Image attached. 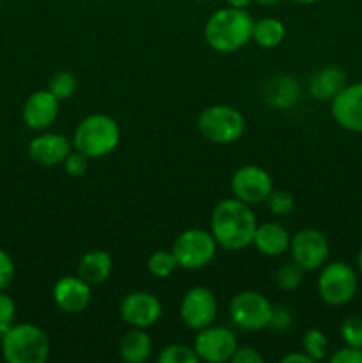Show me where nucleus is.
<instances>
[{
	"instance_id": "obj_11",
	"label": "nucleus",
	"mask_w": 362,
	"mask_h": 363,
	"mask_svg": "<svg viewBox=\"0 0 362 363\" xmlns=\"http://www.w3.org/2000/svg\"><path fill=\"white\" fill-rule=\"evenodd\" d=\"M273 190L272 176L259 165H243L234 170L231 177L233 197L240 199L245 204H261L266 202Z\"/></svg>"
},
{
	"instance_id": "obj_4",
	"label": "nucleus",
	"mask_w": 362,
	"mask_h": 363,
	"mask_svg": "<svg viewBox=\"0 0 362 363\" xmlns=\"http://www.w3.org/2000/svg\"><path fill=\"white\" fill-rule=\"evenodd\" d=\"M7 363H45L50 358V339L45 330L31 323L13 325L0 340Z\"/></svg>"
},
{
	"instance_id": "obj_31",
	"label": "nucleus",
	"mask_w": 362,
	"mask_h": 363,
	"mask_svg": "<svg viewBox=\"0 0 362 363\" xmlns=\"http://www.w3.org/2000/svg\"><path fill=\"white\" fill-rule=\"evenodd\" d=\"M14 319H16V303L9 294L0 291V335H4L14 325Z\"/></svg>"
},
{
	"instance_id": "obj_43",
	"label": "nucleus",
	"mask_w": 362,
	"mask_h": 363,
	"mask_svg": "<svg viewBox=\"0 0 362 363\" xmlns=\"http://www.w3.org/2000/svg\"><path fill=\"white\" fill-rule=\"evenodd\" d=\"M0 340H2V335H0Z\"/></svg>"
},
{
	"instance_id": "obj_9",
	"label": "nucleus",
	"mask_w": 362,
	"mask_h": 363,
	"mask_svg": "<svg viewBox=\"0 0 362 363\" xmlns=\"http://www.w3.org/2000/svg\"><path fill=\"white\" fill-rule=\"evenodd\" d=\"M219 314V303L212 289L195 286L183 294L180 301V315L185 326L194 332L212 326Z\"/></svg>"
},
{
	"instance_id": "obj_38",
	"label": "nucleus",
	"mask_w": 362,
	"mask_h": 363,
	"mask_svg": "<svg viewBox=\"0 0 362 363\" xmlns=\"http://www.w3.org/2000/svg\"><path fill=\"white\" fill-rule=\"evenodd\" d=\"M227 6L231 7H238V9H247L254 0H226Z\"/></svg>"
},
{
	"instance_id": "obj_20",
	"label": "nucleus",
	"mask_w": 362,
	"mask_h": 363,
	"mask_svg": "<svg viewBox=\"0 0 362 363\" xmlns=\"http://www.w3.org/2000/svg\"><path fill=\"white\" fill-rule=\"evenodd\" d=\"M263 98L266 105L275 110L291 108L300 98V85L290 74H277L265 85Z\"/></svg>"
},
{
	"instance_id": "obj_14",
	"label": "nucleus",
	"mask_w": 362,
	"mask_h": 363,
	"mask_svg": "<svg viewBox=\"0 0 362 363\" xmlns=\"http://www.w3.org/2000/svg\"><path fill=\"white\" fill-rule=\"evenodd\" d=\"M330 113L341 128L362 133V82L348 84L330 101Z\"/></svg>"
},
{
	"instance_id": "obj_40",
	"label": "nucleus",
	"mask_w": 362,
	"mask_h": 363,
	"mask_svg": "<svg viewBox=\"0 0 362 363\" xmlns=\"http://www.w3.org/2000/svg\"><path fill=\"white\" fill-rule=\"evenodd\" d=\"M355 264H357V272L362 275V248H361V250H358L357 259H355Z\"/></svg>"
},
{
	"instance_id": "obj_37",
	"label": "nucleus",
	"mask_w": 362,
	"mask_h": 363,
	"mask_svg": "<svg viewBox=\"0 0 362 363\" xmlns=\"http://www.w3.org/2000/svg\"><path fill=\"white\" fill-rule=\"evenodd\" d=\"M280 362L283 363H314L311 360V357H309L307 353H304V351H300V353L286 354V357L280 358Z\"/></svg>"
},
{
	"instance_id": "obj_6",
	"label": "nucleus",
	"mask_w": 362,
	"mask_h": 363,
	"mask_svg": "<svg viewBox=\"0 0 362 363\" xmlns=\"http://www.w3.org/2000/svg\"><path fill=\"white\" fill-rule=\"evenodd\" d=\"M219 243L213 238L212 230L206 229H187L176 236L172 243V254L177 266L183 269L206 268L215 259Z\"/></svg>"
},
{
	"instance_id": "obj_28",
	"label": "nucleus",
	"mask_w": 362,
	"mask_h": 363,
	"mask_svg": "<svg viewBox=\"0 0 362 363\" xmlns=\"http://www.w3.org/2000/svg\"><path fill=\"white\" fill-rule=\"evenodd\" d=\"M158 363H197L199 358L195 354L194 347L187 344H169L162 347L156 357Z\"/></svg>"
},
{
	"instance_id": "obj_12",
	"label": "nucleus",
	"mask_w": 362,
	"mask_h": 363,
	"mask_svg": "<svg viewBox=\"0 0 362 363\" xmlns=\"http://www.w3.org/2000/svg\"><path fill=\"white\" fill-rule=\"evenodd\" d=\"M291 257L305 272L319 269L327 262L330 254V245L325 234L318 229H302L291 236Z\"/></svg>"
},
{
	"instance_id": "obj_42",
	"label": "nucleus",
	"mask_w": 362,
	"mask_h": 363,
	"mask_svg": "<svg viewBox=\"0 0 362 363\" xmlns=\"http://www.w3.org/2000/svg\"><path fill=\"white\" fill-rule=\"evenodd\" d=\"M199 2H204V0H199Z\"/></svg>"
},
{
	"instance_id": "obj_29",
	"label": "nucleus",
	"mask_w": 362,
	"mask_h": 363,
	"mask_svg": "<svg viewBox=\"0 0 362 363\" xmlns=\"http://www.w3.org/2000/svg\"><path fill=\"white\" fill-rule=\"evenodd\" d=\"M341 339H343L344 346L362 347V318L361 315H350V318L343 319L339 326Z\"/></svg>"
},
{
	"instance_id": "obj_26",
	"label": "nucleus",
	"mask_w": 362,
	"mask_h": 363,
	"mask_svg": "<svg viewBox=\"0 0 362 363\" xmlns=\"http://www.w3.org/2000/svg\"><path fill=\"white\" fill-rule=\"evenodd\" d=\"M176 268L180 266L172 250H156L148 259V272L156 279H167L176 272Z\"/></svg>"
},
{
	"instance_id": "obj_13",
	"label": "nucleus",
	"mask_w": 362,
	"mask_h": 363,
	"mask_svg": "<svg viewBox=\"0 0 362 363\" xmlns=\"http://www.w3.org/2000/svg\"><path fill=\"white\" fill-rule=\"evenodd\" d=\"M162 303L155 294L148 291H133L126 294L119 305V314L131 328L148 330L162 318Z\"/></svg>"
},
{
	"instance_id": "obj_24",
	"label": "nucleus",
	"mask_w": 362,
	"mask_h": 363,
	"mask_svg": "<svg viewBox=\"0 0 362 363\" xmlns=\"http://www.w3.org/2000/svg\"><path fill=\"white\" fill-rule=\"evenodd\" d=\"M329 337L319 328H309L302 337V351L311 357L312 362H322L329 353Z\"/></svg>"
},
{
	"instance_id": "obj_8",
	"label": "nucleus",
	"mask_w": 362,
	"mask_h": 363,
	"mask_svg": "<svg viewBox=\"0 0 362 363\" xmlns=\"http://www.w3.org/2000/svg\"><path fill=\"white\" fill-rule=\"evenodd\" d=\"M273 305L258 291H241L231 300L229 318L240 330L259 332L270 326Z\"/></svg>"
},
{
	"instance_id": "obj_23",
	"label": "nucleus",
	"mask_w": 362,
	"mask_h": 363,
	"mask_svg": "<svg viewBox=\"0 0 362 363\" xmlns=\"http://www.w3.org/2000/svg\"><path fill=\"white\" fill-rule=\"evenodd\" d=\"M286 38V27L280 20L272 16L256 20L252 25V41L261 48H277Z\"/></svg>"
},
{
	"instance_id": "obj_21",
	"label": "nucleus",
	"mask_w": 362,
	"mask_h": 363,
	"mask_svg": "<svg viewBox=\"0 0 362 363\" xmlns=\"http://www.w3.org/2000/svg\"><path fill=\"white\" fill-rule=\"evenodd\" d=\"M114 261L109 252L105 250H91L78 261L77 275L89 286H99L106 282L112 275Z\"/></svg>"
},
{
	"instance_id": "obj_30",
	"label": "nucleus",
	"mask_w": 362,
	"mask_h": 363,
	"mask_svg": "<svg viewBox=\"0 0 362 363\" xmlns=\"http://www.w3.org/2000/svg\"><path fill=\"white\" fill-rule=\"evenodd\" d=\"M270 211L275 216H287L295 209V199L287 190H272L266 199Z\"/></svg>"
},
{
	"instance_id": "obj_19",
	"label": "nucleus",
	"mask_w": 362,
	"mask_h": 363,
	"mask_svg": "<svg viewBox=\"0 0 362 363\" xmlns=\"http://www.w3.org/2000/svg\"><path fill=\"white\" fill-rule=\"evenodd\" d=\"M291 234L287 233L286 227L275 222H265L258 223L254 233V240L252 245L256 250L266 257H279L284 252L290 250Z\"/></svg>"
},
{
	"instance_id": "obj_10",
	"label": "nucleus",
	"mask_w": 362,
	"mask_h": 363,
	"mask_svg": "<svg viewBox=\"0 0 362 363\" xmlns=\"http://www.w3.org/2000/svg\"><path fill=\"white\" fill-rule=\"evenodd\" d=\"M194 351L199 362L224 363L231 362L238 347V339L226 326H206L199 330L194 340Z\"/></svg>"
},
{
	"instance_id": "obj_35",
	"label": "nucleus",
	"mask_w": 362,
	"mask_h": 363,
	"mask_svg": "<svg viewBox=\"0 0 362 363\" xmlns=\"http://www.w3.org/2000/svg\"><path fill=\"white\" fill-rule=\"evenodd\" d=\"M291 321H293V319H291V312L287 311V308H284V307L275 308V307H273L272 319H270V328L280 330V332H284V330L290 328Z\"/></svg>"
},
{
	"instance_id": "obj_39",
	"label": "nucleus",
	"mask_w": 362,
	"mask_h": 363,
	"mask_svg": "<svg viewBox=\"0 0 362 363\" xmlns=\"http://www.w3.org/2000/svg\"><path fill=\"white\" fill-rule=\"evenodd\" d=\"M254 2H258L259 6H266V7H272V6H277V4L280 2V0H254Z\"/></svg>"
},
{
	"instance_id": "obj_32",
	"label": "nucleus",
	"mask_w": 362,
	"mask_h": 363,
	"mask_svg": "<svg viewBox=\"0 0 362 363\" xmlns=\"http://www.w3.org/2000/svg\"><path fill=\"white\" fill-rule=\"evenodd\" d=\"M64 172L71 177H80L87 172L89 167V158L85 155H82L80 151H71L70 155L66 156V160L62 162Z\"/></svg>"
},
{
	"instance_id": "obj_22",
	"label": "nucleus",
	"mask_w": 362,
	"mask_h": 363,
	"mask_svg": "<svg viewBox=\"0 0 362 363\" xmlns=\"http://www.w3.org/2000/svg\"><path fill=\"white\" fill-rule=\"evenodd\" d=\"M153 353V340L148 332L142 328H133L119 342V358L126 363H144Z\"/></svg>"
},
{
	"instance_id": "obj_2",
	"label": "nucleus",
	"mask_w": 362,
	"mask_h": 363,
	"mask_svg": "<svg viewBox=\"0 0 362 363\" xmlns=\"http://www.w3.org/2000/svg\"><path fill=\"white\" fill-rule=\"evenodd\" d=\"M252 20L247 9L224 7L215 11L204 25V39L219 53H234L252 41Z\"/></svg>"
},
{
	"instance_id": "obj_5",
	"label": "nucleus",
	"mask_w": 362,
	"mask_h": 363,
	"mask_svg": "<svg viewBox=\"0 0 362 363\" xmlns=\"http://www.w3.org/2000/svg\"><path fill=\"white\" fill-rule=\"evenodd\" d=\"M197 128L206 140L227 145L240 140L245 131V119L234 106L212 105L201 112Z\"/></svg>"
},
{
	"instance_id": "obj_16",
	"label": "nucleus",
	"mask_w": 362,
	"mask_h": 363,
	"mask_svg": "<svg viewBox=\"0 0 362 363\" xmlns=\"http://www.w3.org/2000/svg\"><path fill=\"white\" fill-rule=\"evenodd\" d=\"M59 99L48 89L32 92L25 101L23 112H21L25 126L34 131L48 130L59 116Z\"/></svg>"
},
{
	"instance_id": "obj_18",
	"label": "nucleus",
	"mask_w": 362,
	"mask_h": 363,
	"mask_svg": "<svg viewBox=\"0 0 362 363\" xmlns=\"http://www.w3.org/2000/svg\"><path fill=\"white\" fill-rule=\"evenodd\" d=\"M348 85L346 71L339 66H325L309 78V94L316 101H332Z\"/></svg>"
},
{
	"instance_id": "obj_34",
	"label": "nucleus",
	"mask_w": 362,
	"mask_h": 363,
	"mask_svg": "<svg viewBox=\"0 0 362 363\" xmlns=\"http://www.w3.org/2000/svg\"><path fill=\"white\" fill-rule=\"evenodd\" d=\"M330 363H362V347H341L330 357Z\"/></svg>"
},
{
	"instance_id": "obj_44",
	"label": "nucleus",
	"mask_w": 362,
	"mask_h": 363,
	"mask_svg": "<svg viewBox=\"0 0 362 363\" xmlns=\"http://www.w3.org/2000/svg\"><path fill=\"white\" fill-rule=\"evenodd\" d=\"M0 2H2V0H0Z\"/></svg>"
},
{
	"instance_id": "obj_15",
	"label": "nucleus",
	"mask_w": 362,
	"mask_h": 363,
	"mask_svg": "<svg viewBox=\"0 0 362 363\" xmlns=\"http://www.w3.org/2000/svg\"><path fill=\"white\" fill-rule=\"evenodd\" d=\"M91 287L78 275L60 277L52 291L53 301L66 314H80L92 300Z\"/></svg>"
},
{
	"instance_id": "obj_41",
	"label": "nucleus",
	"mask_w": 362,
	"mask_h": 363,
	"mask_svg": "<svg viewBox=\"0 0 362 363\" xmlns=\"http://www.w3.org/2000/svg\"><path fill=\"white\" fill-rule=\"evenodd\" d=\"M293 2H297V4H314V2H318V0H293Z\"/></svg>"
},
{
	"instance_id": "obj_7",
	"label": "nucleus",
	"mask_w": 362,
	"mask_h": 363,
	"mask_svg": "<svg viewBox=\"0 0 362 363\" xmlns=\"http://www.w3.org/2000/svg\"><path fill=\"white\" fill-rule=\"evenodd\" d=\"M318 294L330 307H341L351 301L358 287L355 269L343 261H334L322 266L318 277Z\"/></svg>"
},
{
	"instance_id": "obj_1",
	"label": "nucleus",
	"mask_w": 362,
	"mask_h": 363,
	"mask_svg": "<svg viewBox=\"0 0 362 363\" xmlns=\"http://www.w3.org/2000/svg\"><path fill=\"white\" fill-rule=\"evenodd\" d=\"M256 227L258 222L252 208L236 197L220 201L213 209L209 222V230L219 247L231 252L251 247Z\"/></svg>"
},
{
	"instance_id": "obj_25",
	"label": "nucleus",
	"mask_w": 362,
	"mask_h": 363,
	"mask_svg": "<svg viewBox=\"0 0 362 363\" xmlns=\"http://www.w3.org/2000/svg\"><path fill=\"white\" fill-rule=\"evenodd\" d=\"M304 273L305 269L302 268L297 262H286V264L280 266L275 273V284L280 291H286V293H293L304 282Z\"/></svg>"
},
{
	"instance_id": "obj_17",
	"label": "nucleus",
	"mask_w": 362,
	"mask_h": 363,
	"mask_svg": "<svg viewBox=\"0 0 362 363\" xmlns=\"http://www.w3.org/2000/svg\"><path fill=\"white\" fill-rule=\"evenodd\" d=\"M71 151L73 144L62 133H41L28 144V158L41 167L62 165Z\"/></svg>"
},
{
	"instance_id": "obj_33",
	"label": "nucleus",
	"mask_w": 362,
	"mask_h": 363,
	"mask_svg": "<svg viewBox=\"0 0 362 363\" xmlns=\"http://www.w3.org/2000/svg\"><path fill=\"white\" fill-rule=\"evenodd\" d=\"M14 273H16L14 261L6 250L0 248V291H6L13 284Z\"/></svg>"
},
{
	"instance_id": "obj_27",
	"label": "nucleus",
	"mask_w": 362,
	"mask_h": 363,
	"mask_svg": "<svg viewBox=\"0 0 362 363\" xmlns=\"http://www.w3.org/2000/svg\"><path fill=\"white\" fill-rule=\"evenodd\" d=\"M77 77H75L73 73H70V71H57V73H53L48 80V91L52 92L59 101L70 99L71 96L77 92Z\"/></svg>"
},
{
	"instance_id": "obj_36",
	"label": "nucleus",
	"mask_w": 362,
	"mask_h": 363,
	"mask_svg": "<svg viewBox=\"0 0 362 363\" xmlns=\"http://www.w3.org/2000/svg\"><path fill=\"white\" fill-rule=\"evenodd\" d=\"M231 363H263L261 353L254 350V347L243 346L236 347L233 358H231Z\"/></svg>"
},
{
	"instance_id": "obj_3",
	"label": "nucleus",
	"mask_w": 362,
	"mask_h": 363,
	"mask_svg": "<svg viewBox=\"0 0 362 363\" xmlns=\"http://www.w3.org/2000/svg\"><path fill=\"white\" fill-rule=\"evenodd\" d=\"M119 142L121 128L116 119L106 113H91L75 128L71 144L75 151H80L89 160H98L112 155Z\"/></svg>"
}]
</instances>
